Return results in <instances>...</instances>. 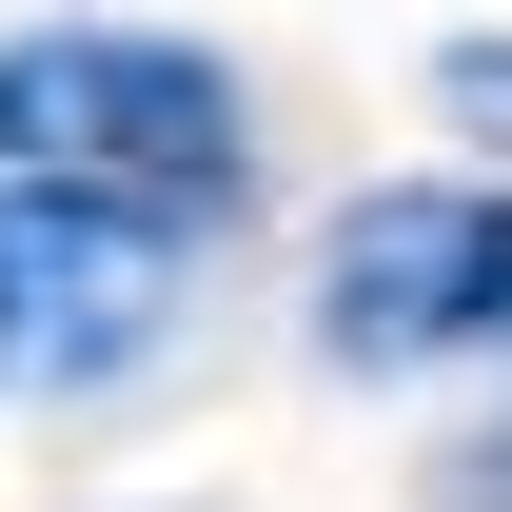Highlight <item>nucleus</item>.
Segmentation results:
<instances>
[{"label":"nucleus","instance_id":"nucleus-3","mask_svg":"<svg viewBox=\"0 0 512 512\" xmlns=\"http://www.w3.org/2000/svg\"><path fill=\"white\" fill-rule=\"evenodd\" d=\"M178 256H197L178 217L0 178V394H119L178 335Z\"/></svg>","mask_w":512,"mask_h":512},{"label":"nucleus","instance_id":"nucleus-1","mask_svg":"<svg viewBox=\"0 0 512 512\" xmlns=\"http://www.w3.org/2000/svg\"><path fill=\"white\" fill-rule=\"evenodd\" d=\"M0 178L217 237V217L256 197V99H237L217 40H158V20H40V40H0Z\"/></svg>","mask_w":512,"mask_h":512},{"label":"nucleus","instance_id":"nucleus-2","mask_svg":"<svg viewBox=\"0 0 512 512\" xmlns=\"http://www.w3.org/2000/svg\"><path fill=\"white\" fill-rule=\"evenodd\" d=\"M316 355L335 375H473V355H512V178H375L316 237Z\"/></svg>","mask_w":512,"mask_h":512},{"label":"nucleus","instance_id":"nucleus-4","mask_svg":"<svg viewBox=\"0 0 512 512\" xmlns=\"http://www.w3.org/2000/svg\"><path fill=\"white\" fill-rule=\"evenodd\" d=\"M434 512H512V414H493V434H453V453H434Z\"/></svg>","mask_w":512,"mask_h":512}]
</instances>
